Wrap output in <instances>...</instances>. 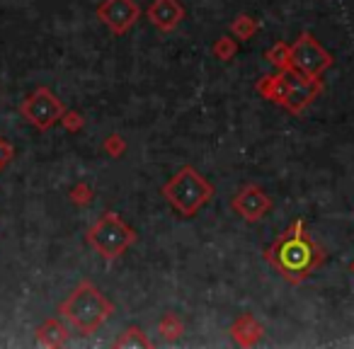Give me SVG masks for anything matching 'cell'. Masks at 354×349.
<instances>
[{
    "label": "cell",
    "instance_id": "cell-1",
    "mask_svg": "<svg viewBox=\"0 0 354 349\" xmlns=\"http://www.w3.org/2000/svg\"><path fill=\"white\" fill-rule=\"evenodd\" d=\"M265 260L291 284H301L323 265L325 255L320 245L306 233L304 221H294L265 252Z\"/></svg>",
    "mask_w": 354,
    "mask_h": 349
},
{
    "label": "cell",
    "instance_id": "cell-2",
    "mask_svg": "<svg viewBox=\"0 0 354 349\" xmlns=\"http://www.w3.org/2000/svg\"><path fill=\"white\" fill-rule=\"evenodd\" d=\"M114 305L104 299V294L90 281H83L73 289V294L61 303L59 313L68 320L71 328L78 330L83 337L97 332L104 320L112 315Z\"/></svg>",
    "mask_w": 354,
    "mask_h": 349
},
{
    "label": "cell",
    "instance_id": "cell-3",
    "mask_svg": "<svg viewBox=\"0 0 354 349\" xmlns=\"http://www.w3.org/2000/svg\"><path fill=\"white\" fill-rule=\"evenodd\" d=\"M162 197L183 216H194L207 202H212L214 187L202 178V172L192 165H185L175 178L162 187Z\"/></svg>",
    "mask_w": 354,
    "mask_h": 349
},
{
    "label": "cell",
    "instance_id": "cell-4",
    "mask_svg": "<svg viewBox=\"0 0 354 349\" xmlns=\"http://www.w3.org/2000/svg\"><path fill=\"white\" fill-rule=\"evenodd\" d=\"M88 243L97 255L104 260H117L119 255L129 250L136 243V233L117 216V214L107 211L100 216V221L88 231Z\"/></svg>",
    "mask_w": 354,
    "mask_h": 349
},
{
    "label": "cell",
    "instance_id": "cell-5",
    "mask_svg": "<svg viewBox=\"0 0 354 349\" xmlns=\"http://www.w3.org/2000/svg\"><path fill=\"white\" fill-rule=\"evenodd\" d=\"M289 49H291V68L304 73L306 78H320L333 66V56L320 46V41L310 32L299 35V39Z\"/></svg>",
    "mask_w": 354,
    "mask_h": 349
},
{
    "label": "cell",
    "instance_id": "cell-6",
    "mask_svg": "<svg viewBox=\"0 0 354 349\" xmlns=\"http://www.w3.org/2000/svg\"><path fill=\"white\" fill-rule=\"evenodd\" d=\"M20 112L32 126L46 131V129H51L56 122L64 119V104L49 88H39L22 102Z\"/></svg>",
    "mask_w": 354,
    "mask_h": 349
},
{
    "label": "cell",
    "instance_id": "cell-7",
    "mask_svg": "<svg viewBox=\"0 0 354 349\" xmlns=\"http://www.w3.org/2000/svg\"><path fill=\"white\" fill-rule=\"evenodd\" d=\"M320 90H323L320 78H306V75L299 73L296 68H286L284 70V97H281V104H284L289 112L299 114L318 97Z\"/></svg>",
    "mask_w": 354,
    "mask_h": 349
},
{
    "label": "cell",
    "instance_id": "cell-8",
    "mask_svg": "<svg viewBox=\"0 0 354 349\" xmlns=\"http://www.w3.org/2000/svg\"><path fill=\"white\" fill-rule=\"evenodd\" d=\"M97 17L114 35H127L138 20V6L133 0H104L97 8Z\"/></svg>",
    "mask_w": 354,
    "mask_h": 349
},
{
    "label": "cell",
    "instance_id": "cell-9",
    "mask_svg": "<svg viewBox=\"0 0 354 349\" xmlns=\"http://www.w3.org/2000/svg\"><path fill=\"white\" fill-rule=\"evenodd\" d=\"M231 207H233V211L241 214L245 221H260L272 209V199L267 197L257 185H245V187L236 194Z\"/></svg>",
    "mask_w": 354,
    "mask_h": 349
},
{
    "label": "cell",
    "instance_id": "cell-10",
    "mask_svg": "<svg viewBox=\"0 0 354 349\" xmlns=\"http://www.w3.org/2000/svg\"><path fill=\"white\" fill-rule=\"evenodd\" d=\"M185 17V8L180 6V0H156L148 8V20L158 27L160 32H172Z\"/></svg>",
    "mask_w": 354,
    "mask_h": 349
},
{
    "label": "cell",
    "instance_id": "cell-11",
    "mask_svg": "<svg viewBox=\"0 0 354 349\" xmlns=\"http://www.w3.org/2000/svg\"><path fill=\"white\" fill-rule=\"evenodd\" d=\"M37 339H39L44 347H64V344L68 342V330H66L64 323L51 318L37 330Z\"/></svg>",
    "mask_w": 354,
    "mask_h": 349
},
{
    "label": "cell",
    "instance_id": "cell-12",
    "mask_svg": "<svg viewBox=\"0 0 354 349\" xmlns=\"http://www.w3.org/2000/svg\"><path fill=\"white\" fill-rule=\"evenodd\" d=\"M233 337L241 344H245V347L248 344H255L257 339L262 337V325H257L255 318H250V315H243V318L233 325Z\"/></svg>",
    "mask_w": 354,
    "mask_h": 349
},
{
    "label": "cell",
    "instance_id": "cell-13",
    "mask_svg": "<svg viewBox=\"0 0 354 349\" xmlns=\"http://www.w3.org/2000/svg\"><path fill=\"white\" fill-rule=\"evenodd\" d=\"M267 59L272 61V66H277L279 70L291 68V49L286 44H277L267 51Z\"/></svg>",
    "mask_w": 354,
    "mask_h": 349
},
{
    "label": "cell",
    "instance_id": "cell-14",
    "mask_svg": "<svg viewBox=\"0 0 354 349\" xmlns=\"http://www.w3.org/2000/svg\"><path fill=\"white\" fill-rule=\"evenodd\" d=\"M114 347H151V342L143 337L141 330L131 328V330H127V332H124L117 342H114Z\"/></svg>",
    "mask_w": 354,
    "mask_h": 349
},
{
    "label": "cell",
    "instance_id": "cell-15",
    "mask_svg": "<svg viewBox=\"0 0 354 349\" xmlns=\"http://www.w3.org/2000/svg\"><path fill=\"white\" fill-rule=\"evenodd\" d=\"M160 332L165 339H177L180 334H183V323H180V318L172 315V313H167L160 323Z\"/></svg>",
    "mask_w": 354,
    "mask_h": 349
},
{
    "label": "cell",
    "instance_id": "cell-16",
    "mask_svg": "<svg viewBox=\"0 0 354 349\" xmlns=\"http://www.w3.org/2000/svg\"><path fill=\"white\" fill-rule=\"evenodd\" d=\"M255 30H257V25H255V20H250V17H238L236 25H233V32H236L241 39H248Z\"/></svg>",
    "mask_w": 354,
    "mask_h": 349
},
{
    "label": "cell",
    "instance_id": "cell-17",
    "mask_svg": "<svg viewBox=\"0 0 354 349\" xmlns=\"http://www.w3.org/2000/svg\"><path fill=\"white\" fill-rule=\"evenodd\" d=\"M214 54H216L218 59H231V56L236 54V44H233L231 39H218V44L214 46Z\"/></svg>",
    "mask_w": 354,
    "mask_h": 349
},
{
    "label": "cell",
    "instance_id": "cell-18",
    "mask_svg": "<svg viewBox=\"0 0 354 349\" xmlns=\"http://www.w3.org/2000/svg\"><path fill=\"white\" fill-rule=\"evenodd\" d=\"M12 146H10V141H8L6 136H0V170L8 165V162L12 160Z\"/></svg>",
    "mask_w": 354,
    "mask_h": 349
},
{
    "label": "cell",
    "instance_id": "cell-19",
    "mask_svg": "<svg viewBox=\"0 0 354 349\" xmlns=\"http://www.w3.org/2000/svg\"><path fill=\"white\" fill-rule=\"evenodd\" d=\"M107 151L112 153L114 158L122 155V153H124V141H122V136H109V138H107Z\"/></svg>",
    "mask_w": 354,
    "mask_h": 349
},
{
    "label": "cell",
    "instance_id": "cell-20",
    "mask_svg": "<svg viewBox=\"0 0 354 349\" xmlns=\"http://www.w3.org/2000/svg\"><path fill=\"white\" fill-rule=\"evenodd\" d=\"M71 197H73V202H78V204H88L90 202V187H85V185H78V187L71 192Z\"/></svg>",
    "mask_w": 354,
    "mask_h": 349
},
{
    "label": "cell",
    "instance_id": "cell-21",
    "mask_svg": "<svg viewBox=\"0 0 354 349\" xmlns=\"http://www.w3.org/2000/svg\"><path fill=\"white\" fill-rule=\"evenodd\" d=\"M66 126H68L71 131L83 126V119H80V114H68V117H66Z\"/></svg>",
    "mask_w": 354,
    "mask_h": 349
},
{
    "label": "cell",
    "instance_id": "cell-22",
    "mask_svg": "<svg viewBox=\"0 0 354 349\" xmlns=\"http://www.w3.org/2000/svg\"><path fill=\"white\" fill-rule=\"evenodd\" d=\"M352 272H354V262H352Z\"/></svg>",
    "mask_w": 354,
    "mask_h": 349
}]
</instances>
